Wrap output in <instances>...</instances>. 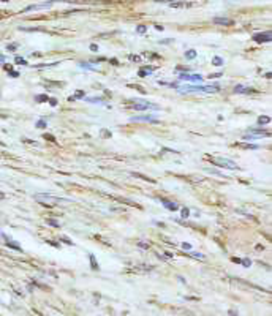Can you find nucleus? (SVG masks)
Masks as SVG:
<instances>
[{
	"label": "nucleus",
	"mask_w": 272,
	"mask_h": 316,
	"mask_svg": "<svg viewBox=\"0 0 272 316\" xmlns=\"http://www.w3.org/2000/svg\"><path fill=\"white\" fill-rule=\"evenodd\" d=\"M179 93H214L220 90V85H187V87H179Z\"/></svg>",
	"instance_id": "1"
},
{
	"label": "nucleus",
	"mask_w": 272,
	"mask_h": 316,
	"mask_svg": "<svg viewBox=\"0 0 272 316\" xmlns=\"http://www.w3.org/2000/svg\"><path fill=\"white\" fill-rule=\"evenodd\" d=\"M211 161L214 164L220 168H228V169H237V164L231 160H226V158H211Z\"/></svg>",
	"instance_id": "2"
},
{
	"label": "nucleus",
	"mask_w": 272,
	"mask_h": 316,
	"mask_svg": "<svg viewBox=\"0 0 272 316\" xmlns=\"http://www.w3.org/2000/svg\"><path fill=\"white\" fill-rule=\"evenodd\" d=\"M35 199H38V201H51L52 204L70 202V199H63V198H55V196H52V194H35Z\"/></svg>",
	"instance_id": "3"
},
{
	"label": "nucleus",
	"mask_w": 272,
	"mask_h": 316,
	"mask_svg": "<svg viewBox=\"0 0 272 316\" xmlns=\"http://www.w3.org/2000/svg\"><path fill=\"white\" fill-rule=\"evenodd\" d=\"M130 108L135 109V111H146V109H160V106L152 104V103H149V101H144V103H133Z\"/></svg>",
	"instance_id": "4"
},
{
	"label": "nucleus",
	"mask_w": 272,
	"mask_h": 316,
	"mask_svg": "<svg viewBox=\"0 0 272 316\" xmlns=\"http://www.w3.org/2000/svg\"><path fill=\"white\" fill-rule=\"evenodd\" d=\"M177 78L180 81H190V82H201L203 81V76L201 75H190V73H180Z\"/></svg>",
	"instance_id": "5"
},
{
	"label": "nucleus",
	"mask_w": 272,
	"mask_h": 316,
	"mask_svg": "<svg viewBox=\"0 0 272 316\" xmlns=\"http://www.w3.org/2000/svg\"><path fill=\"white\" fill-rule=\"evenodd\" d=\"M131 122H152V123H158V119L152 114H146V116H135L131 117Z\"/></svg>",
	"instance_id": "6"
},
{
	"label": "nucleus",
	"mask_w": 272,
	"mask_h": 316,
	"mask_svg": "<svg viewBox=\"0 0 272 316\" xmlns=\"http://www.w3.org/2000/svg\"><path fill=\"white\" fill-rule=\"evenodd\" d=\"M253 41H256V43H267V41H271V32L253 35Z\"/></svg>",
	"instance_id": "7"
},
{
	"label": "nucleus",
	"mask_w": 272,
	"mask_h": 316,
	"mask_svg": "<svg viewBox=\"0 0 272 316\" xmlns=\"http://www.w3.org/2000/svg\"><path fill=\"white\" fill-rule=\"evenodd\" d=\"M247 134H253V136H271V133L267 130H263V128H248L247 130Z\"/></svg>",
	"instance_id": "8"
},
{
	"label": "nucleus",
	"mask_w": 272,
	"mask_h": 316,
	"mask_svg": "<svg viewBox=\"0 0 272 316\" xmlns=\"http://www.w3.org/2000/svg\"><path fill=\"white\" fill-rule=\"evenodd\" d=\"M256 90L255 88H252V87H245V85H236L234 87V93H255Z\"/></svg>",
	"instance_id": "9"
},
{
	"label": "nucleus",
	"mask_w": 272,
	"mask_h": 316,
	"mask_svg": "<svg viewBox=\"0 0 272 316\" xmlns=\"http://www.w3.org/2000/svg\"><path fill=\"white\" fill-rule=\"evenodd\" d=\"M52 5V2H44V3H37V5H30V7H27L24 10L25 11H32V10H43V8H49Z\"/></svg>",
	"instance_id": "10"
},
{
	"label": "nucleus",
	"mask_w": 272,
	"mask_h": 316,
	"mask_svg": "<svg viewBox=\"0 0 272 316\" xmlns=\"http://www.w3.org/2000/svg\"><path fill=\"white\" fill-rule=\"evenodd\" d=\"M153 70H155V67H150V65H146V67H143V68L138 71V76L139 78H146V76H149L150 73H153Z\"/></svg>",
	"instance_id": "11"
},
{
	"label": "nucleus",
	"mask_w": 272,
	"mask_h": 316,
	"mask_svg": "<svg viewBox=\"0 0 272 316\" xmlns=\"http://www.w3.org/2000/svg\"><path fill=\"white\" fill-rule=\"evenodd\" d=\"M214 24H218V25H233V24H234V21H233V19H228V17H214Z\"/></svg>",
	"instance_id": "12"
},
{
	"label": "nucleus",
	"mask_w": 272,
	"mask_h": 316,
	"mask_svg": "<svg viewBox=\"0 0 272 316\" xmlns=\"http://www.w3.org/2000/svg\"><path fill=\"white\" fill-rule=\"evenodd\" d=\"M161 204L165 206V207L168 209V210H179V204H176V202H173V201H168V199H161Z\"/></svg>",
	"instance_id": "13"
},
{
	"label": "nucleus",
	"mask_w": 272,
	"mask_h": 316,
	"mask_svg": "<svg viewBox=\"0 0 272 316\" xmlns=\"http://www.w3.org/2000/svg\"><path fill=\"white\" fill-rule=\"evenodd\" d=\"M195 3H188V2H174V3H168L169 8H190Z\"/></svg>",
	"instance_id": "14"
},
{
	"label": "nucleus",
	"mask_w": 272,
	"mask_h": 316,
	"mask_svg": "<svg viewBox=\"0 0 272 316\" xmlns=\"http://www.w3.org/2000/svg\"><path fill=\"white\" fill-rule=\"evenodd\" d=\"M223 63H225V60L221 57H218V55H215V57L212 59V65H215V67H221Z\"/></svg>",
	"instance_id": "15"
},
{
	"label": "nucleus",
	"mask_w": 272,
	"mask_h": 316,
	"mask_svg": "<svg viewBox=\"0 0 272 316\" xmlns=\"http://www.w3.org/2000/svg\"><path fill=\"white\" fill-rule=\"evenodd\" d=\"M85 101H89V103H101V104H105V98H101V96H93V98H85Z\"/></svg>",
	"instance_id": "16"
},
{
	"label": "nucleus",
	"mask_w": 272,
	"mask_h": 316,
	"mask_svg": "<svg viewBox=\"0 0 272 316\" xmlns=\"http://www.w3.org/2000/svg\"><path fill=\"white\" fill-rule=\"evenodd\" d=\"M269 122H271V117H269V116L258 117V123H259V125H266V123H269Z\"/></svg>",
	"instance_id": "17"
},
{
	"label": "nucleus",
	"mask_w": 272,
	"mask_h": 316,
	"mask_svg": "<svg viewBox=\"0 0 272 316\" xmlns=\"http://www.w3.org/2000/svg\"><path fill=\"white\" fill-rule=\"evenodd\" d=\"M185 57H187L188 60H193V59L196 57V51H195V49H190V51H187V52H185Z\"/></svg>",
	"instance_id": "18"
},
{
	"label": "nucleus",
	"mask_w": 272,
	"mask_h": 316,
	"mask_svg": "<svg viewBox=\"0 0 272 316\" xmlns=\"http://www.w3.org/2000/svg\"><path fill=\"white\" fill-rule=\"evenodd\" d=\"M206 172H209V174H214V176H218V177H226L225 174H221L220 171H217V169H211V168H207V169H206Z\"/></svg>",
	"instance_id": "19"
},
{
	"label": "nucleus",
	"mask_w": 272,
	"mask_h": 316,
	"mask_svg": "<svg viewBox=\"0 0 272 316\" xmlns=\"http://www.w3.org/2000/svg\"><path fill=\"white\" fill-rule=\"evenodd\" d=\"M242 149H250V150H256V149H259V146H256V144H242Z\"/></svg>",
	"instance_id": "20"
},
{
	"label": "nucleus",
	"mask_w": 272,
	"mask_h": 316,
	"mask_svg": "<svg viewBox=\"0 0 272 316\" xmlns=\"http://www.w3.org/2000/svg\"><path fill=\"white\" fill-rule=\"evenodd\" d=\"M35 101H38V103L48 101V95H37V96H35Z\"/></svg>",
	"instance_id": "21"
},
{
	"label": "nucleus",
	"mask_w": 272,
	"mask_h": 316,
	"mask_svg": "<svg viewBox=\"0 0 272 316\" xmlns=\"http://www.w3.org/2000/svg\"><path fill=\"white\" fill-rule=\"evenodd\" d=\"M147 32V25H138L136 27V33H146Z\"/></svg>",
	"instance_id": "22"
},
{
	"label": "nucleus",
	"mask_w": 272,
	"mask_h": 316,
	"mask_svg": "<svg viewBox=\"0 0 272 316\" xmlns=\"http://www.w3.org/2000/svg\"><path fill=\"white\" fill-rule=\"evenodd\" d=\"M90 262H92V269H93V270H98V264H97L95 256H93V255H90Z\"/></svg>",
	"instance_id": "23"
},
{
	"label": "nucleus",
	"mask_w": 272,
	"mask_h": 316,
	"mask_svg": "<svg viewBox=\"0 0 272 316\" xmlns=\"http://www.w3.org/2000/svg\"><path fill=\"white\" fill-rule=\"evenodd\" d=\"M46 126H48V123H46V120H38L37 122V128H46Z\"/></svg>",
	"instance_id": "24"
},
{
	"label": "nucleus",
	"mask_w": 272,
	"mask_h": 316,
	"mask_svg": "<svg viewBox=\"0 0 272 316\" xmlns=\"http://www.w3.org/2000/svg\"><path fill=\"white\" fill-rule=\"evenodd\" d=\"M188 255L193 256V258H196V259H204V255H201V253H196V251H190Z\"/></svg>",
	"instance_id": "25"
},
{
	"label": "nucleus",
	"mask_w": 272,
	"mask_h": 316,
	"mask_svg": "<svg viewBox=\"0 0 272 316\" xmlns=\"http://www.w3.org/2000/svg\"><path fill=\"white\" fill-rule=\"evenodd\" d=\"M128 59H130L131 62H136V63H139V62H141V57H139V55H130Z\"/></svg>",
	"instance_id": "26"
},
{
	"label": "nucleus",
	"mask_w": 272,
	"mask_h": 316,
	"mask_svg": "<svg viewBox=\"0 0 272 316\" xmlns=\"http://www.w3.org/2000/svg\"><path fill=\"white\" fill-rule=\"evenodd\" d=\"M82 96H84V90H78L73 98H75V101H76V98H82Z\"/></svg>",
	"instance_id": "27"
},
{
	"label": "nucleus",
	"mask_w": 272,
	"mask_h": 316,
	"mask_svg": "<svg viewBox=\"0 0 272 316\" xmlns=\"http://www.w3.org/2000/svg\"><path fill=\"white\" fill-rule=\"evenodd\" d=\"M188 215H190V210L187 207H184L182 209V218H188Z\"/></svg>",
	"instance_id": "28"
},
{
	"label": "nucleus",
	"mask_w": 272,
	"mask_h": 316,
	"mask_svg": "<svg viewBox=\"0 0 272 316\" xmlns=\"http://www.w3.org/2000/svg\"><path fill=\"white\" fill-rule=\"evenodd\" d=\"M241 264H244L245 267H250V264H252V262H250V259L245 258V259H241Z\"/></svg>",
	"instance_id": "29"
},
{
	"label": "nucleus",
	"mask_w": 272,
	"mask_h": 316,
	"mask_svg": "<svg viewBox=\"0 0 272 316\" xmlns=\"http://www.w3.org/2000/svg\"><path fill=\"white\" fill-rule=\"evenodd\" d=\"M16 62L19 65H27V62H25V59H22V57H16Z\"/></svg>",
	"instance_id": "30"
},
{
	"label": "nucleus",
	"mask_w": 272,
	"mask_h": 316,
	"mask_svg": "<svg viewBox=\"0 0 272 316\" xmlns=\"http://www.w3.org/2000/svg\"><path fill=\"white\" fill-rule=\"evenodd\" d=\"M60 240H63V242H65V243H67V245H73V242L70 240V239H68V237H65V236H62V237H60Z\"/></svg>",
	"instance_id": "31"
},
{
	"label": "nucleus",
	"mask_w": 272,
	"mask_h": 316,
	"mask_svg": "<svg viewBox=\"0 0 272 316\" xmlns=\"http://www.w3.org/2000/svg\"><path fill=\"white\" fill-rule=\"evenodd\" d=\"M48 224H51V226H54V228H59V223L54 220H48Z\"/></svg>",
	"instance_id": "32"
},
{
	"label": "nucleus",
	"mask_w": 272,
	"mask_h": 316,
	"mask_svg": "<svg viewBox=\"0 0 272 316\" xmlns=\"http://www.w3.org/2000/svg\"><path fill=\"white\" fill-rule=\"evenodd\" d=\"M44 139H49L51 142H55V139H54V136H52V134H44Z\"/></svg>",
	"instance_id": "33"
},
{
	"label": "nucleus",
	"mask_w": 272,
	"mask_h": 316,
	"mask_svg": "<svg viewBox=\"0 0 272 316\" xmlns=\"http://www.w3.org/2000/svg\"><path fill=\"white\" fill-rule=\"evenodd\" d=\"M176 70H177V71H188L190 68H188V67H177Z\"/></svg>",
	"instance_id": "34"
},
{
	"label": "nucleus",
	"mask_w": 272,
	"mask_h": 316,
	"mask_svg": "<svg viewBox=\"0 0 272 316\" xmlns=\"http://www.w3.org/2000/svg\"><path fill=\"white\" fill-rule=\"evenodd\" d=\"M17 48V44H8V51H14Z\"/></svg>",
	"instance_id": "35"
},
{
	"label": "nucleus",
	"mask_w": 272,
	"mask_h": 316,
	"mask_svg": "<svg viewBox=\"0 0 272 316\" xmlns=\"http://www.w3.org/2000/svg\"><path fill=\"white\" fill-rule=\"evenodd\" d=\"M49 104H51V106H57V100L51 98V100H49Z\"/></svg>",
	"instance_id": "36"
},
{
	"label": "nucleus",
	"mask_w": 272,
	"mask_h": 316,
	"mask_svg": "<svg viewBox=\"0 0 272 316\" xmlns=\"http://www.w3.org/2000/svg\"><path fill=\"white\" fill-rule=\"evenodd\" d=\"M182 248H184V250H191V245L190 243H182Z\"/></svg>",
	"instance_id": "37"
},
{
	"label": "nucleus",
	"mask_w": 272,
	"mask_h": 316,
	"mask_svg": "<svg viewBox=\"0 0 272 316\" xmlns=\"http://www.w3.org/2000/svg\"><path fill=\"white\" fill-rule=\"evenodd\" d=\"M139 247H143V248H149V243H146V242H139Z\"/></svg>",
	"instance_id": "38"
},
{
	"label": "nucleus",
	"mask_w": 272,
	"mask_h": 316,
	"mask_svg": "<svg viewBox=\"0 0 272 316\" xmlns=\"http://www.w3.org/2000/svg\"><path fill=\"white\" fill-rule=\"evenodd\" d=\"M10 75H11V78H17V76H19V73H17V71H11Z\"/></svg>",
	"instance_id": "39"
},
{
	"label": "nucleus",
	"mask_w": 272,
	"mask_h": 316,
	"mask_svg": "<svg viewBox=\"0 0 272 316\" xmlns=\"http://www.w3.org/2000/svg\"><path fill=\"white\" fill-rule=\"evenodd\" d=\"M90 49H92V51H98V46H97V44H90Z\"/></svg>",
	"instance_id": "40"
},
{
	"label": "nucleus",
	"mask_w": 272,
	"mask_h": 316,
	"mask_svg": "<svg viewBox=\"0 0 272 316\" xmlns=\"http://www.w3.org/2000/svg\"><path fill=\"white\" fill-rule=\"evenodd\" d=\"M3 62H5V57H3L2 54H0V63H3Z\"/></svg>",
	"instance_id": "41"
}]
</instances>
